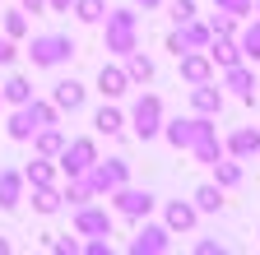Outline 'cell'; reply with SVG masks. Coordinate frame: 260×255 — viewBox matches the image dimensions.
Instances as JSON below:
<instances>
[{
  "label": "cell",
  "instance_id": "obj_44",
  "mask_svg": "<svg viewBox=\"0 0 260 255\" xmlns=\"http://www.w3.org/2000/svg\"><path fill=\"white\" fill-rule=\"evenodd\" d=\"M0 255H10V241H5V237H0Z\"/></svg>",
  "mask_w": 260,
  "mask_h": 255
},
{
  "label": "cell",
  "instance_id": "obj_1",
  "mask_svg": "<svg viewBox=\"0 0 260 255\" xmlns=\"http://www.w3.org/2000/svg\"><path fill=\"white\" fill-rule=\"evenodd\" d=\"M75 51H79L75 38H65V33H38V38L28 42V60H32L38 70H60Z\"/></svg>",
  "mask_w": 260,
  "mask_h": 255
},
{
  "label": "cell",
  "instance_id": "obj_43",
  "mask_svg": "<svg viewBox=\"0 0 260 255\" xmlns=\"http://www.w3.org/2000/svg\"><path fill=\"white\" fill-rule=\"evenodd\" d=\"M135 5H140V10H158V5H162V0H135Z\"/></svg>",
  "mask_w": 260,
  "mask_h": 255
},
{
  "label": "cell",
  "instance_id": "obj_47",
  "mask_svg": "<svg viewBox=\"0 0 260 255\" xmlns=\"http://www.w3.org/2000/svg\"><path fill=\"white\" fill-rule=\"evenodd\" d=\"M255 10H260V5H255Z\"/></svg>",
  "mask_w": 260,
  "mask_h": 255
},
{
  "label": "cell",
  "instance_id": "obj_15",
  "mask_svg": "<svg viewBox=\"0 0 260 255\" xmlns=\"http://www.w3.org/2000/svg\"><path fill=\"white\" fill-rule=\"evenodd\" d=\"M162 139L172 149H190V135H195V116H177V121H162Z\"/></svg>",
  "mask_w": 260,
  "mask_h": 255
},
{
  "label": "cell",
  "instance_id": "obj_2",
  "mask_svg": "<svg viewBox=\"0 0 260 255\" xmlns=\"http://www.w3.org/2000/svg\"><path fill=\"white\" fill-rule=\"evenodd\" d=\"M140 47V14L135 10H107V51L125 56V51H135Z\"/></svg>",
  "mask_w": 260,
  "mask_h": 255
},
{
  "label": "cell",
  "instance_id": "obj_45",
  "mask_svg": "<svg viewBox=\"0 0 260 255\" xmlns=\"http://www.w3.org/2000/svg\"><path fill=\"white\" fill-rule=\"evenodd\" d=\"M0 107H5V98H0Z\"/></svg>",
  "mask_w": 260,
  "mask_h": 255
},
{
  "label": "cell",
  "instance_id": "obj_10",
  "mask_svg": "<svg viewBox=\"0 0 260 255\" xmlns=\"http://www.w3.org/2000/svg\"><path fill=\"white\" fill-rule=\"evenodd\" d=\"M84 98H88V88H84L79 79H56V88H51L56 112H79V107H84Z\"/></svg>",
  "mask_w": 260,
  "mask_h": 255
},
{
  "label": "cell",
  "instance_id": "obj_37",
  "mask_svg": "<svg viewBox=\"0 0 260 255\" xmlns=\"http://www.w3.org/2000/svg\"><path fill=\"white\" fill-rule=\"evenodd\" d=\"M14 56H19L14 38H5V33H0V65H14Z\"/></svg>",
  "mask_w": 260,
  "mask_h": 255
},
{
  "label": "cell",
  "instance_id": "obj_6",
  "mask_svg": "<svg viewBox=\"0 0 260 255\" xmlns=\"http://www.w3.org/2000/svg\"><path fill=\"white\" fill-rule=\"evenodd\" d=\"M107 200H112V209H116L121 218H130V223H140V218H149V213H153V195H149V190H135L130 181H125V186H116Z\"/></svg>",
  "mask_w": 260,
  "mask_h": 255
},
{
  "label": "cell",
  "instance_id": "obj_14",
  "mask_svg": "<svg viewBox=\"0 0 260 255\" xmlns=\"http://www.w3.org/2000/svg\"><path fill=\"white\" fill-rule=\"evenodd\" d=\"M195 218H200V209L190 200H168V232H190Z\"/></svg>",
  "mask_w": 260,
  "mask_h": 255
},
{
  "label": "cell",
  "instance_id": "obj_17",
  "mask_svg": "<svg viewBox=\"0 0 260 255\" xmlns=\"http://www.w3.org/2000/svg\"><path fill=\"white\" fill-rule=\"evenodd\" d=\"M209 60H214V65L218 70H228V65H237V60H242V47L233 42V38H209Z\"/></svg>",
  "mask_w": 260,
  "mask_h": 255
},
{
  "label": "cell",
  "instance_id": "obj_8",
  "mask_svg": "<svg viewBox=\"0 0 260 255\" xmlns=\"http://www.w3.org/2000/svg\"><path fill=\"white\" fill-rule=\"evenodd\" d=\"M130 250L135 255H162V250H172V232H168V223H140V232L135 241H130Z\"/></svg>",
  "mask_w": 260,
  "mask_h": 255
},
{
  "label": "cell",
  "instance_id": "obj_33",
  "mask_svg": "<svg viewBox=\"0 0 260 255\" xmlns=\"http://www.w3.org/2000/svg\"><path fill=\"white\" fill-rule=\"evenodd\" d=\"M214 5H218L223 14H233V19H246V14L255 10V0H214Z\"/></svg>",
  "mask_w": 260,
  "mask_h": 255
},
{
  "label": "cell",
  "instance_id": "obj_36",
  "mask_svg": "<svg viewBox=\"0 0 260 255\" xmlns=\"http://www.w3.org/2000/svg\"><path fill=\"white\" fill-rule=\"evenodd\" d=\"M195 19V0H172V23H186Z\"/></svg>",
  "mask_w": 260,
  "mask_h": 255
},
{
  "label": "cell",
  "instance_id": "obj_29",
  "mask_svg": "<svg viewBox=\"0 0 260 255\" xmlns=\"http://www.w3.org/2000/svg\"><path fill=\"white\" fill-rule=\"evenodd\" d=\"M214 186H223V190H233V186H242V167L237 163H228V158H214Z\"/></svg>",
  "mask_w": 260,
  "mask_h": 255
},
{
  "label": "cell",
  "instance_id": "obj_22",
  "mask_svg": "<svg viewBox=\"0 0 260 255\" xmlns=\"http://www.w3.org/2000/svg\"><path fill=\"white\" fill-rule=\"evenodd\" d=\"M0 98H5L10 107H23V102L32 98V79H23V75H10L5 84H0Z\"/></svg>",
  "mask_w": 260,
  "mask_h": 255
},
{
  "label": "cell",
  "instance_id": "obj_42",
  "mask_svg": "<svg viewBox=\"0 0 260 255\" xmlns=\"http://www.w3.org/2000/svg\"><path fill=\"white\" fill-rule=\"evenodd\" d=\"M70 5H75V0H47V10H51V14H70Z\"/></svg>",
  "mask_w": 260,
  "mask_h": 255
},
{
  "label": "cell",
  "instance_id": "obj_31",
  "mask_svg": "<svg viewBox=\"0 0 260 255\" xmlns=\"http://www.w3.org/2000/svg\"><path fill=\"white\" fill-rule=\"evenodd\" d=\"M0 23H5V38H28V14L23 10H0Z\"/></svg>",
  "mask_w": 260,
  "mask_h": 255
},
{
  "label": "cell",
  "instance_id": "obj_40",
  "mask_svg": "<svg viewBox=\"0 0 260 255\" xmlns=\"http://www.w3.org/2000/svg\"><path fill=\"white\" fill-rule=\"evenodd\" d=\"M168 51H172V56H186V42H181V33H168Z\"/></svg>",
  "mask_w": 260,
  "mask_h": 255
},
{
  "label": "cell",
  "instance_id": "obj_39",
  "mask_svg": "<svg viewBox=\"0 0 260 255\" xmlns=\"http://www.w3.org/2000/svg\"><path fill=\"white\" fill-rule=\"evenodd\" d=\"M19 10H23V14H42L47 0H19Z\"/></svg>",
  "mask_w": 260,
  "mask_h": 255
},
{
  "label": "cell",
  "instance_id": "obj_27",
  "mask_svg": "<svg viewBox=\"0 0 260 255\" xmlns=\"http://www.w3.org/2000/svg\"><path fill=\"white\" fill-rule=\"evenodd\" d=\"M70 14H75L79 23H103V19H107V0H75Z\"/></svg>",
  "mask_w": 260,
  "mask_h": 255
},
{
  "label": "cell",
  "instance_id": "obj_38",
  "mask_svg": "<svg viewBox=\"0 0 260 255\" xmlns=\"http://www.w3.org/2000/svg\"><path fill=\"white\" fill-rule=\"evenodd\" d=\"M84 250H88V255H112L107 237H93V241H84Z\"/></svg>",
  "mask_w": 260,
  "mask_h": 255
},
{
  "label": "cell",
  "instance_id": "obj_19",
  "mask_svg": "<svg viewBox=\"0 0 260 255\" xmlns=\"http://www.w3.org/2000/svg\"><path fill=\"white\" fill-rule=\"evenodd\" d=\"M177 33H181V42H186V51H205L209 47V23H200V19H186V23H177Z\"/></svg>",
  "mask_w": 260,
  "mask_h": 255
},
{
  "label": "cell",
  "instance_id": "obj_24",
  "mask_svg": "<svg viewBox=\"0 0 260 255\" xmlns=\"http://www.w3.org/2000/svg\"><path fill=\"white\" fill-rule=\"evenodd\" d=\"M93 130H98V135H121V130H125V116H121L112 102H103V107H98V116H93Z\"/></svg>",
  "mask_w": 260,
  "mask_h": 255
},
{
  "label": "cell",
  "instance_id": "obj_25",
  "mask_svg": "<svg viewBox=\"0 0 260 255\" xmlns=\"http://www.w3.org/2000/svg\"><path fill=\"white\" fill-rule=\"evenodd\" d=\"M32 209H38V213H60L65 209L60 186H32Z\"/></svg>",
  "mask_w": 260,
  "mask_h": 255
},
{
  "label": "cell",
  "instance_id": "obj_23",
  "mask_svg": "<svg viewBox=\"0 0 260 255\" xmlns=\"http://www.w3.org/2000/svg\"><path fill=\"white\" fill-rule=\"evenodd\" d=\"M223 84L233 88L237 98H251V88H255V75H251V70L242 65V60H237V65H228V70H223Z\"/></svg>",
  "mask_w": 260,
  "mask_h": 255
},
{
  "label": "cell",
  "instance_id": "obj_4",
  "mask_svg": "<svg viewBox=\"0 0 260 255\" xmlns=\"http://www.w3.org/2000/svg\"><path fill=\"white\" fill-rule=\"evenodd\" d=\"M130 125H135V139H158V130H162V98L158 93H140L135 98Z\"/></svg>",
  "mask_w": 260,
  "mask_h": 255
},
{
  "label": "cell",
  "instance_id": "obj_7",
  "mask_svg": "<svg viewBox=\"0 0 260 255\" xmlns=\"http://www.w3.org/2000/svg\"><path fill=\"white\" fill-rule=\"evenodd\" d=\"M75 232L79 237H112V213L103 209V204H93V200H84V204H75Z\"/></svg>",
  "mask_w": 260,
  "mask_h": 255
},
{
  "label": "cell",
  "instance_id": "obj_20",
  "mask_svg": "<svg viewBox=\"0 0 260 255\" xmlns=\"http://www.w3.org/2000/svg\"><path fill=\"white\" fill-rule=\"evenodd\" d=\"M23 172V186H56V167H51V158H32L28 167H19Z\"/></svg>",
  "mask_w": 260,
  "mask_h": 255
},
{
  "label": "cell",
  "instance_id": "obj_3",
  "mask_svg": "<svg viewBox=\"0 0 260 255\" xmlns=\"http://www.w3.org/2000/svg\"><path fill=\"white\" fill-rule=\"evenodd\" d=\"M79 176L88 181V190H93V195L103 200V195H112L116 186H125V181H130V163H125V158H107V163L98 158V163H93L88 172H79Z\"/></svg>",
  "mask_w": 260,
  "mask_h": 255
},
{
  "label": "cell",
  "instance_id": "obj_11",
  "mask_svg": "<svg viewBox=\"0 0 260 255\" xmlns=\"http://www.w3.org/2000/svg\"><path fill=\"white\" fill-rule=\"evenodd\" d=\"M19 200H23V172L19 167H0V209L14 213Z\"/></svg>",
  "mask_w": 260,
  "mask_h": 255
},
{
  "label": "cell",
  "instance_id": "obj_41",
  "mask_svg": "<svg viewBox=\"0 0 260 255\" xmlns=\"http://www.w3.org/2000/svg\"><path fill=\"white\" fill-rule=\"evenodd\" d=\"M218 250H223L218 241H195V255H218Z\"/></svg>",
  "mask_w": 260,
  "mask_h": 255
},
{
  "label": "cell",
  "instance_id": "obj_5",
  "mask_svg": "<svg viewBox=\"0 0 260 255\" xmlns=\"http://www.w3.org/2000/svg\"><path fill=\"white\" fill-rule=\"evenodd\" d=\"M51 163H56L65 176H79V172H88V167L98 163V144H93V139H65V149L51 158Z\"/></svg>",
  "mask_w": 260,
  "mask_h": 255
},
{
  "label": "cell",
  "instance_id": "obj_32",
  "mask_svg": "<svg viewBox=\"0 0 260 255\" xmlns=\"http://www.w3.org/2000/svg\"><path fill=\"white\" fill-rule=\"evenodd\" d=\"M237 47H242V56H246V60H260V19L242 28V42H237Z\"/></svg>",
  "mask_w": 260,
  "mask_h": 255
},
{
  "label": "cell",
  "instance_id": "obj_30",
  "mask_svg": "<svg viewBox=\"0 0 260 255\" xmlns=\"http://www.w3.org/2000/svg\"><path fill=\"white\" fill-rule=\"evenodd\" d=\"M23 107H28L32 125H60V112H56V102H42V98H28Z\"/></svg>",
  "mask_w": 260,
  "mask_h": 255
},
{
  "label": "cell",
  "instance_id": "obj_26",
  "mask_svg": "<svg viewBox=\"0 0 260 255\" xmlns=\"http://www.w3.org/2000/svg\"><path fill=\"white\" fill-rule=\"evenodd\" d=\"M32 130H38V125H32V116H28V107H14V116L5 121V135L23 144V139H32Z\"/></svg>",
  "mask_w": 260,
  "mask_h": 255
},
{
  "label": "cell",
  "instance_id": "obj_35",
  "mask_svg": "<svg viewBox=\"0 0 260 255\" xmlns=\"http://www.w3.org/2000/svg\"><path fill=\"white\" fill-rule=\"evenodd\" d=\"M51 250H60V255H79V250H84V241H79V232H75V237H56V241H51Z\"/></svg>",
  "mask_w": 260,
  "mask_h": 255
},
{
  "label": "cell",
  "instance_id": "obj_34",
  "mask_svg": "<svg viewBox=\"0 0 260 255\" xmlns=\"http://www.w3.org/2000/svg\"><path fill=\"white\" fill-rule=\"evenodd\" d=\"M209 33H214V38H233V33H237V19H233V14H214V19H209Z\"/></svg>",
  "mask_w": 260,
  "mask_h": 255
},
{
  "label": "cell",
  "instance_id": "obj_16",
  "mask_svg": "<svg viewBox=\"0 0 260 255\" xmlns=\"http://www.w3.org/2000/svg\"><path fill=\"white\" fill-rule=\"evenodd\" d=\"M32 149H38L42 158H56L65 149V130L60 125H38V130H32Z\"/></svg>",
  "mask_w": 260,
  "mask_h": 255
},
{
  "label": "cell",
  "instance_id": "obj_28",
  "mask_svg": "<svg viewBox=\"0 0 260 255\" xmlns=\"http://www.w3.org/2000/svg\"><path fill=\"white\" fill-rule=\"evenodd\" d=\"M190 204L200 209V213H218V209H223V186H214V181H209V186H200Z\"/></svg>",
  "mask_w": 260,
  "mask_h": 255
},
{
  "label": "cell",
  "instance_id": "obj_18",
  "mask_svg": "<svg viewBox=\"0 0 260 255\" xmlns=\"http://www.w3.org/2000/svg\"><path fill=\"white\" fill-rule=\"evenodd\" d=\"M228 153H233V158H251V153H260V130H251V125L233 130V135H228Z\"/></svg>",
  "mask_w": 260,
  "mask_h": 255
},
{
  "label": "cell",
  "instance_id": "obj_46",
  "mask_svg": "<svg viewBox=\"0 0 260 255\" xmlns=\"http://www.w3.org/2000/svg\"><path fill=\"white\" fill-rule=\"evenodd\" d=\"M0 5H5V0H0Z\"/></svg>",
  "mask_w": 260,
  "mask_h": 255
},
{
  "label": "cell",
  "instance_id": "obj_12",
  "mask_svg": "<svg viewBox=\"0 0 260 255\" xmlns=\"http://www.w3.org/2000/svg\"><path fill=\"white\" fill-rule=\"evenodd\" d=\"M190 107L200 116H218L223 112V88H214V79L209 84H190Z\"/></svg>",
  "mask_w": 260,
  "mask_h": 255
},
{
  "label": "cell",
  "instance_id": "obj_21",
  "mask_svg": "<svg viewBox=\"0 0 260 255\" xmlns=\"http://www.w3.org/2000/svg\"><path fill=\"white\" fill-rule=\"evenodd\" d=\"M125 79H130V84H149V79H153V60H149L140 47L125 51Z\"/></svg>",
  "mask_w": 260,
  "mask_h": 255
},
{
  "label": "cell",
  "instance_id": "obj_13",
  "mask_svg": "<svg viewBox=\"0 0 260 255\" xmlns=\"http://www.w3.org/2000/svg\"><path fill=\"white\" fill-rule=\"evenodd\" d=\"M125 88H130V79H125V70H121V65H103V70H98V93H103L107 102H116Z\"/></svg>",
  "mask_w": 260,
  "mask_h": 255
},
{
  "label": "cell",
  "instance_id": "obj_9",
  "mask_svg": "<svg viewBox=\"0 0 260 255\" xmlns=\"http://www.w3.org/2000/svg\"><path fill=\"white\" fill-rule=\"evenodd\" d=\"M177 65H181V79H186V84H209V79H214L209 51H186V56H177Z\"/></svg>",
  "mask_w": 260,
  "mask_h": 255
}]
</instances>
